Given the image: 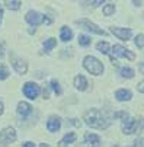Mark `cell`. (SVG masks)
<instances>
[{
    "label": "cell",
    "mask_w": 144,
    "mask_h": 147,
    "mask_svg": "<svg viewBox=\"0 0 144 147\" xmlns=\"http://www.w3.org/2000/svg\"><path fill=\"white\" fill-rule=\"evenodd\" d=\"M83 121L92 128H98V130H104L108 128L109 124H111V118L105 114V112H100L98 109H89L85 112L83 115Z\"/></svg>",
    "instance_id": "6da1fadb"
},
{
    "label": "cell",
    "mask_w": 144,
    "mask_h": 147,
    "mask_svg": "<svg viewBox=\"0 0 144 147\" xmlns=\"http://www.w3.org/2000/svg\"><path fill=\"white\" fill-rule=\"evenodd\" d=\"M144 130V118H138V119H130L127 118L122 124V133L130 136L134 133H140Z\"/></svg>",
    "instance_id": "7a4b0ae2"
},
{
    "label": "cell",
    "mask_w": 144,
    "mask_h": 147,
    "mask_svg": "<svg viewBox=\"0 0 144 147\" xmlns=\"http://www.w3.org/2000/svg\"><path fill=\"white\" fill-rule=\"evenodd\" d=\"M83 66H85V69H86L90 74H95V76L104 74V70H105V69H104V64H102L98 58H95V57H92V55L85 57Z\"/></svg>",
    "instance_id": "3957f363"
},
{
    "label": "cell",
    "mask_w": 144,
    "mask_h": 147,
    "mask_svg": "<svg viewBox=\"0 0 144 147\" xmlns=\"http://www.w3.org/2000/svg\"><path fill=\"white\" fill-rule=\"evenodd\" d=\"M16 140V131L12 127H6L0 133V146H7Z\"/></svg>",
    "instance_id": "277c9868"
},
{
    "label": "cell",
    "mask_w": 144,
    "mask_h": 147,
    "mask_svg": "<svg viewBox=\"0 0 144 147\" xmlns=\"http://www.w3.org/2000/svg\"><path fill=\"white\" fill-rule=\"evenodd\" d=\"M76 24L77 25H80L83 29H87L89 32H93V34H98V35H106V32L104 31V29H100L98 25H95V24H92L90 20H87V19H80V20H76Z\"/></svg>",
    "instance_id": "5b68a950"
},
{
    "label": "cell",
    "mask_w": 144,
    "mask_h": 147,
    "mask_svg": "<svg viewBox=\"0 0 144 147\" xmlns=\"http://www.w3.org/2000/svg\"><path fill=\"white\" fill-rule=\"evenodd\" d=\"M39 92H41L39 86L36 85V83H34V82H28V83H25V85H24V95L26 98H29V99L38 98Z\"/></svg>",
    "instance_id": "8992f818"
},
{
    "label": "cell",
    "mask_w": 144,
    "mask_h": 147,
    "mask_svg": "<svg viewBox=\"0 0 144 147\" xmlns=\"http://www.w3.org/2000/svg\"><path fill=\"white\" fill-rule=\"evenodd\" d=\"M112 51H114V57H124V58H128V60H135V54L130 50H127L125 47L122 45H114L112 47Z\"/></svg>",
    "instance_id": "52a82bcc"
},
{
    "label": "cell",
    "mask_w": 144,
    "mask_h": 147,
    "mask_svg": "<svg viewBox=\"0 0 144 147\" xmlns=\"http://www.w3.org/2000/svg\"><path fill=\"white\" fill-rule=\"evenodd\" d=\"M111 32L115 35V36H118L119 39H122V41H127V39H130L131 38V35H133V32H131V29H127V28H111Z\"/></svg>",
    "instance_id": "ba28073f"
},
{
    "label": "cell",
    "mask_w": 144,
    "mask_h": 147,
    "mask_svg": "<svg viewBox=\"0 0 144 147\" xmlns=\"http://www.w3.org/2000/svg\"><path fill=\"white\" fill-rule=\"evenodd\" d=\"M12 66L16 70V73H19V74H26V71H28V64H26L24 60L12 58Z\"/></svg>",
    "instance_id": "9c48e42d"
},
{
    "label": "cell",
    "mask_w": 144,
    "mask_h": 147,
    "mask_svg": "<svg viewBox=\"0 0 144 147\" xmlns=\"http://www.w3.org/2000/svg\"><path fill=\"white\" fill-rule=\"evenodd\" d=\"M25 19H26L28 24H31V25H34V26H36V25H39L41 22H42V18H41V15H39L38 12H34V10H29V12L26 13Z\"/></svg>",
    "instance_id": "30bf717a"
},
{
    "label": "cell",
    "mask_w": 144,
    "mask_h": 147,
    "mask_svg": "<svg viewBox=\"0 0 144 147\" xmlns=\"http://www.w3.org/2000/svg\"><path fill=\"white\" fill-rule=\"evenodd\" d=\"M61 127V121L58 117H50L48 122H47V128L50 133H57Z\"/></svg>",
    "instance_id": "8fae6325"
},
{
    "label": "cell",
    "mask_w": 144,
    "mask_h": 147,
    "mask_svg": "<svg viewBox=\"0 0 144 147\" xmlns=\"http://www.w3.org/2000/svg\"><path fill=\"white\" fill-rule=\"evenodd\" d=\"M85 146H93V147L100 146V138H99V136L92 134V133H86V134H85Z\"/></svg>",
    "instance_id": "7c38bea8"
},
{
    "label": "cell",
    "mask_w": 144,
    "mask_h": 147,
    "mask_svg": "<svg viewBox=\"0 0 144 147\" xmlns=\"http://www.w3.org/2000/svg\"><path fill=\"white\" fill-rule=\"evenodd\" d=\"M74 86H76V89H79V90H86V89H87V80H86V77L81 76V74L76 76V77H74Z\"/></svg>",
    "instance_id": "4fadbf2b"
},
{
    "label": "cell",
    "mask_w": 144,
    "mask_h": 147,
    "mask_svg": "<svg viewBox=\"0 0 144 147\" xmlns=\"http://www.w3.org/2000/svg\"><path fill=\"white\" fill-rule=\"evenodd\" d=\"M32 112V107L26 102H19L17 103V114H20L22 117H28Z\"/></svg>",
    "instance_id": "5bb4252c"
},
{
    "label": "cell",
    "mask_w": 144,
    "mask_h": 147,
    "mask_svg": "<svg viewBox=\"0 0 144 147\" xmlns=\"http://www.w3.org/2000/svg\"><path fill=\"white\" fill-rule=\"evenodd\" d=\"M115 98H116L118 100H121V102H125V100H130V99L133 98V95H131V92L127 90V89H119V90L115 92Z\"/></svg>",
    "instance_id": "9a60e30c"
},
{
    "label": "cell",
    "mask_w": 144,
    "mask_h": 147,
    "mask_svg": "<svg viewBox=\"0 0 144 147\" xmlns=\"http://www.w3.org/2000/svg\"><path fill=\"white\" fill-rule=\"evenodd\" d=\"M74 141H76V134H74V133H69V134H66V136L63 137V140L58 143V146H60V147H66V146H69V144H71V143H74Z\"/></svg>",
    "instance_id": "2e32d148"
},
{
    "label": "cell",
    "mask_w": 144,
    "mask_h": 147,
    "mask_svg": "<svg viewBox=\"0 0 144 147\" xmlns=\"http://www.w3.org/2000/svg\"><path fill=\"white\" fill-rule=\"evenodd\" d=\"M60 38H61V41H64V42L70 41V39L73 38V32H71V29L67 28V26H63V28H61V31H60Z\"/></svg>",
    "instance_id": "e0dca14e"
},
{
    "label": "cell",
    "mask_w": 144,
    "mask_h": 147,
    "mask_svg": "<svg viewBox=\"0 0 144 147\" xmlns=\"http://www.w3.org/2000/svg\"><path fill=\"white\" fill-rule=\"evenodd\" d=\"M96 48H98V51H99V53H102V54H109L111 45L106 42V41H100V42H98V44H96Z\"/></svg>",
    "instance_id": "ac0fdd59"
},
{
    "label": "cell",
    "mask_w": 144,
    "mask_h": 147,
    "mask_svg": "<svg viewBox=\"0 0 144 147\" xmlns=\"http://www.w3.org/2000/svg\"><path fill=\"white\" fill-rule=\"evenodd\" d=\"M121 76L124 79H133L134 77V70L130 67H122L121 69Z\"/></svg>",
    "instance_id": "d6986e66"
},
{
    "label": "cell",
    "mask_w": 144,
    "mask_h": 147,
    "mask_svg": "<svg viewBox=\"0 0 144 147\" xmlns=\"http://www.w3.org/2000/svg\"><path fill=\"white\" fill-rule=\"evenodd\" d=\"M6 6L10 10H17L20 7V0H6Z\"/></svg>",
    "instance_id": "ffe728a7"
},
{
    "label": "cell",
    "mask_w": 144,
    "mask_h": 147,
    "mask_svg": "<svg viewBox=\"0 0 144 147\" xmlns=\"http://www.w3.org/2000/svg\"><path fill=\"white\" fill-rule=\"evenodd\" d=\"M57 45V41L54 39V38H50V39H47L45 41V44H44V50H45V53H50L54 47Z\"/></svg>",
    "instance_id": "44dd1931"
},
{
    "label": "cell",
    "mask_w": 144,
    "mask_h": 147,
    "mask_svg": "<svg viewBox=\"0 0 144 147\" xmlns=\"http://www.w3.org/2000/svg\"><path fill=\"white\" fill-rule=\"evenodd\" d=\"M79 44L80 45H83V47H87V45H90V42H92V39L87 36V35H79Z\"/></svg>",
    "instance_id": "7402d4cb"
},
{
    "label": "cell",
    "mask_w": 144,
    "mask_h": 147,
    "mask_svg": "<svg viewBox=\"0 0 144 147\" xmlns=\"http://www.w3.org/2000/svg\"><path fill=\"white\" fill-rule=\"evenodd\" d=\"M112 13H115V5H106L104 7V15L105 16H111Z\"/></svg>",
    "instance_id": "603a6c76"
},
{
    "label": "cell",
    "mask_w": 144,
    "mask_h": 147,
    "mask_svg": "<svg viewBox=\"0 0 144 147\" xmlns=\"http://www.w3.org/2000/svg\"><path fill=\"white\" fill-rule=\"evenodd\" d=\"M7 76H9V70H7V67L3 64V66H0V80H5V79H7Z\"/></svg>",
    "instance_id": "cb8c5ba5"
},
{
    "label": "cell",
    "mask_w": 144,
    "mask_h": 147,
    "mask_svg": "<svg viewBox=\"0 0 144 147\" xmlns=\"http://www.w3.org/2000/svg\"><path fill=\"white\" fill-rule=\"evenodd\" d=\"M135 45L138 47V48H143L144 47V35H137L135 36Z\"/></svg>",
    "instance_id": "d4e9b609"
},
{
    "label": "cell",
    "mask_w": 144,
    "mask_h": 147,
    "mask_svg": "<svg viewBox=\"0 0 144 147\" xmlns=\"http://www.w3.org/2000/svg\"><path fill=\"white\" fill-rule=\"evenodd\" d=\"M51 86H52V89H54V92H55L57 95H61V89H60V85H58L57 80H52V82H51Z\"/></svg>",
    "instance_id": "484cf974"
},
{
    "label": "cell",
    "mask_w": 144,
    "mask_h": 147,
    "mask_svg": "<svg viewBox=\"0 0 144 147\" xmlns=\"http://www.w3.org/2000/svg\"><path fill=\"white\" fill-rule=\"evenodd\" d=\"M137 90H138L140 93H144V80H143V82H140L138 85H137Z\"/></svg>",
    "instance_id": "4316f807"
},
{
    "label": "cell",
    "mask_w": 144,
    "mask_h": 147,
    "mask_svg": "<svg viewBox=\"0 0 144 147\" xmlns=\"http://www.w3.org/2000/svg\"><path fill=\"white\" fill-rule=\"evenodd\" d=\"M105 0H93V6H100Z\"/></svg>",
    "instance_id": "83f0119b"
},
{
    "label": "cell",
    "mask_w": 144,
    "mask_h": 147,
    "mask_svg": "<svg viewBox=\"0 0 144 147\" xmlns=\"http://www.w3.org/2000/svg\"><path fill=\"white\" fill-rule=\"evenodd\" d=\"M24 146H25V147H34V146H35V144H34V143H32V141H26V143H25V144H24Z\"/></svg>",
    "instance_id": "f1b7e54d"
},
{
    "label": "cell",
    "mask_w": 144,
    "mask_h": 147,
    "mask_svg": "<svg viewBox=\"0 0 144 147\" xmlns=\"http://www.w3.org/2000/svg\"><path fill=\"white\" fill-rule=\"evenodd\" d=\"M138 70H140V71H141V73L144 74V63H141V64L138 66Z\"/></svg>",
    "instance_id": "f546056e"
},
{
    "label": "cell",
    "mask_w": 144,
    "mask_h": 147,
    "mask_svg": "<svg viewBox=\"0 0 144 147\" xmlns=\"http://www.w3.org/2000/svg\"><path fill=\"white\" fill-rule=\"evenodd\" d=\"M2 19H3V9L0 7V24H2Z\"/></svg>",
    "instance_id": "4dcf8cb0"
},
{
    "label": "cell",
    "mask_w": 144,
    "mask_h": 147,
    "mask_svg": "<svg viewBox=\"0 0 144 147\" xmlns=\"http://www.w3.org/2000/svg\"><path fill=\"white\" fill-rule=\"evenodd\" d=\"M2 114H3V102L0 100V115H2Z\"/></svg>",
    "instance_id": "1f68e13d"
},
{
    "label": "cell",
    "mask_w": 144,
    "mask_h": 147,
    "mask_svg": "<svg viewBox=\"0 0 144 147\" xmlns=\"http://www.w3.org/2000/svg\"><path fill=\"white\" fill-rule=\"evenodd\" d=\"M134 3H135L137 6H140V3H141V0H134Z\"/></svg>",
    "instance_id": "d6a6232c"
}]
</instances>
